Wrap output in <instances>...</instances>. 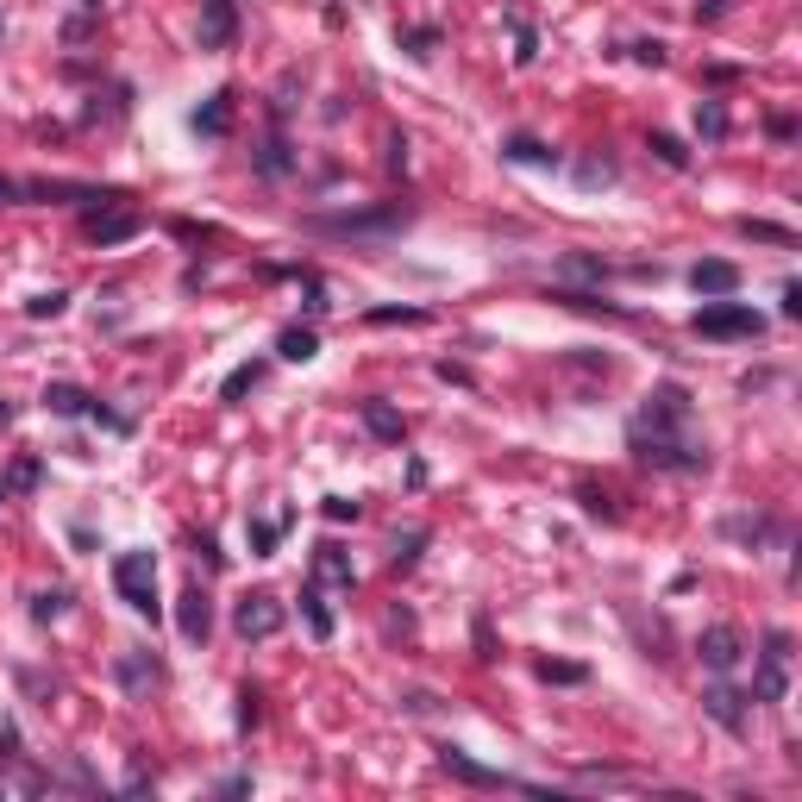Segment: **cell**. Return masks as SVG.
Segmentation results:
<instances>
[{"mask_svg":"<svg viewBox=\"0 0 802 802\" xmlns=\"http://www.w3.org/2000/svg\"><path fill=\"white\" fill-rule=\"evenodd\" d=\"M401 44H408V57H433L439 26H414V32H401Z\"/></svg>","mask_w":802,"mask_h":802,"instance_id":"4316f807","label":"cell"},{"mask_svg":"<svg viewBox=\"0 0 802 802\" xmlns=\"http://www.w3.org/2000/svg\"><path fill=\"white\" fill-rule=\"evenodd\" d=\"M120 677H126V690H145V683H163V665L145 652H126L120 658Z\"/></svg>","mask_w":802,"mask_h":802,"instance_id":"d6986e66","label":"cell"},{"mask_svg":"<svg viewBox=\"0 0 802 802\" xmlns=\"http://www.w3.org/2000/svg\"><path fill=\"white\" fill-rule=\"evenodd\" d=\"M439 771L458 777V784H470V790H539V784H527V777H508V771H495V765H477L464 746H439Z\"/></svg>","mask_w":802,"mask_h":802,"instance_id":"277c9868","label":"cell"},{"mask_svg":"<svg viewBox=\"0 0 802 802\" xmlns=\"http://www.w3.org/2000/svg\"><path fill=\"white\" fill-rule=\"evenodd\" d=\"M690 289L709 295V301H715V295H734V289H740V270L727 264V257H702V264L690 270Z\"/></svg>","mask_w":802,"mask_h":802,"instance_id":"7c38bea8","label":"cell"},{"mask_svg":"<svg viewBox=\"0 0 802 802\" xmlns=\"http://www.w3.org/2000/svg\"><path fill=\"white\" fill-rule=\"evenodd\" d=\"M7 495H13V489H7V483H0V508H7Z\"/></svg>","mask_w":802,"mask_h":802,"instance_id":"7bdbcfd3","label":"cell"},{"mask_svg":"<svg viewBox=\"0 0 802 802\" xmlns=\"http://www.w3.org/2000/svg\"><path fill=\"white\" fill-rule=\"evenodd\" d=\"M7 420H13V408H7V401H0V427H7Z\"/></svg>","mask_w":802,"mask_h":802,"instance_id":"b9f144b4","label":"cell"},{"mask_svg":"<svg viewBox=\"0 0 802 802\" xmlns=\"http://www.w3.org/2000/svg\"><path fill=\"white\" fill-rule=\"evenodd\" d=\"M113 589L126 596V608H138V615L157 621V558L151 552H120V564H113Z\"/></svg>","mask_w":802,"mask_h":802,"instance_id":"3957f363","label":"cell"},{"mask_svg":"<svg viewBox=\"0 0 802 802\" xmlns=\"http://www.w3.org/2000/svg\"><path fill=\"white\" fill-rule=\"evenodd\" d=\"M301 615H308V633H314V640H333V608H326L320 589H301Z\"/></svg>","mask_w":802,"mask_h":802,"instance_id":"ffe728a7","label":"cell"},{"mask_svg":"<svg viewBox=\"0 0 802 802\" xmlns=\"http://www.w3.org/2000/svg\"><path fill=\"white\" fill-rule=\"evenodd\" d=\"M314 577H320V583H339V589H351V583H358V571H351V558L333 546V539H326V546L314 552Z\"/></svg>","mask_w":802,"mask_h":802,"instance_id":"5bb4252c","label":"cell"},{"mask_svg":"<svg viewBox=\"0 0 802 802\" xmlns=\"http://www.w3.org/2000/svg\"><path fill=\"white\" fill-rule=\"evenodd\" d=\"M358 502H351V495H326V521H358Z\"/></svg>","mask_w":802,"mask_h":802,"instance_id":"d590c367","label":"cell"},{"mask_svg":"<svg viewBox=\"0 0 802 802\" xmlns=\"http://www.w3.org/2000/svg\"><path fill=\"white\" fill-rule=\"evenodd\" d=\"M633 57L658 69V63H665V44H658V38H640V44H633Z\"/></svg>","mask_w":802,"mask_h":802,"instance_id":"f35d334b","label":"cell"},{"mask_svg":"<svg viewBox=\"0 0 802 802\" xmlns=\"http://www.w3.org/2000/svg\"><path fill=\"white\" fill-rule=\"evenodd\" d=\"M257 383H264V364H239V370L226 376V389H220V395H226V401H239V395H251Z\"/></svg>","mask_w":802,"mask_h":802,"instance_id":"cb8c5ba5","label":"cell"},{"mask_svg":"<svg viewBox=\"0 0 802 802\" xmlns=\"http://www.w3.org/2000/svg\"><path fill=\"white\" fill-rule=\"evenodd\" d=\"M627 445H633V458L652 464V470H683V477L709 470V445L690 439V389H677V383L646 395V408L633 414V427H627Z\"/></svg>","mask_w":802,"mask_h":802,"instance_id":"6da1fadb","label":"cell"},{"mask_svg":"<svg viewBox=\"0 0 802 802\" xmlns=\"http://www.w3.org/2000/svg\"><path fill=\"white\" fill-rule=\"evenodd\" d=\"M539 677H546V683H583V665H558V658H546Z\"/></svg>","mask_w":802,"mask_h":802,"instance_id":"836d02e7","label":"cell"},{"mask_svg":"<svg viewBox=\"0 0 802 802\" xmlns=\"http://www.w3.org/2000/svg\"><path fill=\"white\" fill-rule=\"evenodd\" d=\"M740 702H746L740 690H727V683H715V690L702 696V709H709V715L727 727V734H746V709H740Z\"/></svg>","mask_w":802,"mask_h":802,"instance_id":"4fadbf2b","label":"cell"},{"mask_svg":"<svg viewBox=\"0 0 802 802\" xmlns=\"http://www.w3.org/2000/svg\"><path fill=\"white\" fill-rule=\"evenodd\" d=\"M740 232H746V239H765V245H796V232L771 226V220H740Z\"/></svg>","mask_w":802,"mask_h":802,"instance_id":"484cf974","label":"cell"},{"mask_svg":"<svg viewBox=\"0 0 802 802\" xmlns=\"http://www.w3.org/2000/svg\"><path fill=\"white\" fill-rule=\"evenodd\" d=\"M577 502L589 508V514H602V521H621V508H615V495H602V489H583Z\"/></svg>","mask_w":802,"mask_h":802,"instance_id":"4dcf8cb0","label":"cell"},{"mask_svg":"<svg viewBox=\"0 0 802 802\" xmlns=\"http://www.w3.org/2000/svg\"><path fill=\"white\" fill-rule=\"evenodd\" d=\"M690 333H696V339H759V333H765V320L752 314L746 301H727V295H715L709 308H696Z\"/></svg>","mask_w":802,"mask_h":802,"instance_id":"7a4b0ae2","label":"cell"},{"mask_svg":"<svg viewBox=\"0 0 802 802\" xmlns=\"http://www.w3.org/2000/svg\"><path fill=\"white\" fill-rule=\"evenodd\" d=\"M652 157L665 163V170H690V151H683L671 132H652Z\"/></svg>","mask_w":802,"mask_h":802,"instance_id":"603a6c76","label":"cell"},{"mask_svg":"<svg viewBox=\"0 0 802 802\" xmlns=\"http://www.w3.org/2000/svg\"><path fill=\"white\" fill-rule=\"evenodd\" d=\"M88 389H76V383H51V389H44V408H51V414H88Z\"/></svg>","mask_w":802,"mask_h":802,"instance_id":"ac0fdd59","label":"cell"},{"mask_svg":"<svg viewBox=\"0 0 802 802\" xmlns=\"http://www.w3.org/2000/svg\"><path fill=\"white\" fill-rule=\"evenodd\" d=\"M314 232H351V239H370V232H395V226H408V207L389 201V207H376V214H320L308 220Z\"/></svg>","mask_w":802,"mask_h":802,"instance_id":"52a82bcc","label":"cell"},{"mask_svg":"<svg viewBox=\"0 0 802 802\" xmlns=\"http://www.w3.org/2000/svg\"><path fill=\"white\" fill-rule=\"evenodd\" d=\"M195 132H207V138H226V132H232V94H226V88L195 113Z\"/></svg>","mask_w":802,"mask_h":802,"instance_id":"2e32d148","label":"cell"},{"mask_svg":"<svg viewBox=\"0 0 802 802\" xmlns=\"http://www.w3.org/2000/svg\"><path fill=\"white\" fill-rule=\"evenodd\" d=\"M502 157H514V163H539V170H546V163H558V151H552V145H539V138H508Z\"/></svg>","mask_w":802,"mask_h":802,"instance_id":"44dd1931","label":"cell"},{"mask_svg":"<svg viewBox=\"0 0 802 802\" xmlns=\"http://www.w3.org/2000/svg\"><path fill=\"white\" fill-rule=\"evenodd\" d=\"M364 427H370L376 439H389V445H401V433H408V427H401V414L389 408V401H364Z\"/></svg>","mask_w":802,"mask_h":802,"instance_id":"e0dca14e","label":"cell"},{"mask_svg":"<svg viewBox=\"0 0 802 802\" xmlns=\"http://www.w3.org/2000/svg\"><path fill=\"white\" fill-rule=\"evenodd\" d=\"M696 652H702V665H709L715 677H727V671L746 658V640H740V627H709V633L696 640Z\"/></svg>","mask_w":802,"mask_h":802,"instance_id":"9c48e42d","label":"cell"},{"mask_svg":"<svg viewBox=\"0 0 802 802\" xmlns=\"http://www.w3.org/2000/svg\"><path fill=\"white\" fill-rule=\"evenodd\" d=\"M420 320H427L420 308H376L370 314V326H420Z\"/></svg>","mask_w":802,"mask_h":802,"instance_id":"f546056e","label":"cell"},{"mask_svg":"<svg viewBox=\"0 0 802 802\" xmlns=\"http://www.w3.org/2000/svg\"><path fill=\"white\" fill-rule=\"evenodd\" d=\"M7 201H19V182H13V176H0V207H7Z\"/></svg>","mask_w":802,"mask_h":802,"instance_id":"60d3db41","label":"cell"},{"mask_svg":"<svg viewBox=\"0 0 802 802\" xmlns=\"http://www.w3.org/2000/svg\"><path fill=\"white\" fill-rule=\"evenodd\" d=\"M784 690H790V633L771 627L765 646H759V677H752V696H759V702H784Z\"/></svg>","mask_w":802,"mask_h":802,"instance_id":"5b68a950","label":"cell"},{"mask_svg":"<svg viewBox=\"0 0 802 802\" xmlns=\"http://www.w3.org/2000/svg\"><path fill=\"white\" fill-rule=\"evenodd\" d=\"M138 226H145L138 207H107V214H88V239L94 245H126Z\"/></svg>","mask_w":802,"mask_h":802,"instance_id":"30bf717a","label":"cell"},{"mask_svg":"<svg viewBox=\"0 0 802 802\" xmlns=\"http://www.w3.org/2000/svg\"><path fill=\"white\" fill-rule=\"evenodd\" d=\"M245 539H251V558H270L282 539V521H245Z\"/></svg>","mask_w":802,"mask_h":802,"instance_id":"7402d4cb","label":"cell"},{"mask_svg":"<svg viewBox=\"0 0 802 802\" xmlns=\"http://www.w3.org/2000/svg\"><path fill=\"white\" fill-rule=\"evenodd\" d=\"M32 483H38V458H19L13 477H7V489H32Z\"/></svg>","mask_w":802,"mask_h":802,"instance_id":"8d00e7d4","label":"cell"},{"mask_svg":"<svg viewBox=\"0 0 802 802\" xmlns=\"http://www.w3.org/2000/svg\"><path fill=\"white\" fill-rule=\"evenodd\" d=\"M314 351H320L314 326H282V333H276V358H289V364H308Z\"/></svg>","mask_w":802,"mask_h":802,"instance_id":"9a60e30c","label":"cell"},{"mask_svg":"<svg viewBox=\"0 0 802 802\" xmlns=\"http://www.w3.org/2000/svg\"><path fill=\"white\" fill-rule=\"evenodd\" d=\"M257 702H264L257 690H239V734H251V727L264 721V709H257Z\"/></svg>","mask_w":802,"mask_h":802,"instance_id":"d6a6232c","label":"cell"},{"mask_svg":"<svg viewBox=\"0 0 802 802\" xmlns=\"http://www.w3.org/2000/svg\"><path fill=\"white\" fill-rule=\"evenodd\" d=\"M176 627L188 646H201L207 633H214V602H207V589H188V596L176 602Z\"/></svg>","mask_w":802,"mask_h":802,"instance_id":"8fae6325","label":"cell"},{"mask_svg":"<svg viewBox=\"0 0 802 802\" xmlns=\"http://www.w3.org/2000/svg\"><path fill=\"white\" fill-rule=\"evenodd\" d=\"M420 546H427V527H414L408 539H395V571H408V564L420 558Z\"/></svg>","mask_w":802,"mask_h":802,"instance_id":"83f0119b","label":"cell"},{"mask_svg":"<svg viewBox=\"0 0 802 802\" xmlns=\"http://www.w3.org/2000/svg\"><path fill=\"white\" fill-rule=\"evenodd\" d=\"M696 132H702V138H727V113H721V101H702V107H696Z\"/></svg>","mask_w":802,"mask_h":802,"instance_id":"d4e9b609","label":"cell"},{"mask_svg":"<svg viewBox=\"0 0 802 802\" xmlns=\"http://www.w3.org/2000/svg\"><path fill=\"white\" fill-rule=\"evenodd\" d=\"M257 170H264V176H282V170H289V145H282V138H270L264 157H257Z\"/></svg>","mask_w":802,"mask_h":802,"instance_id":"f1b7e54d","label":"cell"},{"mask_svg":"<svg viewBox=\"0 0 802 802\" xmlns=\"http://www.w3.org/2000/svg\"><path fill=\"white\" fill-rule=\"evenodd\" d=\"M533 57H539V51H533V32L514 19V63H533Z\"/></svg>","mask_w":802,"mask_h":802,"instance_id":"74e56055","label":"cell"},{"mask_svg":"<svg viewBox=\"0 0 802 802\" xmlns=\"http://www.w3.org/2000/svg\"><path fill=\"white\" fill-rule=\"evenodd\" d=\"M784 314H790V320L802 314V282H784Z\"/></svg>","mask_w":802,"mask_h":802,"instance_id":"ab89813d","label":"cell"},{"mask_svg":"<svg viewBox=\"0 0 802 802\" xmlns=\"http://www.w3.org/2000/svg\"><path fill=\"white\" fill-rule=\"evenodd\" d=\"M239 38V0H201V51H226Z\"/></svg>","mask_w":802,"mask_h":802,"instance_id":"ba28073f","label":"cell"},{"mask_svg":"<svg viewBox=\"0 0 802 802\" xmlns=\"http://www.w3.org/2000/svg\"><path fill=\"white\" fill-rule=\"evenodd\" d=\"M282 602L270 596V589H257V596H245L239 608H232V627H239V640H276L282 633Z\"/></svg>","mask_w":802,"mask_h":802,"instance_id":"8992f818","label":"cell"},{"mask_svg":"<svg viewBox=\"0 0 802 802\" xmlns=\"http://www.w3.org/2000/svg\"><path fill=\"white\" fill-rule=\"evenodd\" d=\"M63 602H69L63 589H51V596H38V602H32V621H57V615H63Z\"/></svg>","mask_w":802,"mask_h":802,"instance_id":"e575fe53","label":"cell"},{"mask_svg":"<svg viewBox=\"0 0 802 802\" xmlns=\"http://www.w3.org/2000/svg\"><path fill=\"white\" fill-rule=\"evenodd\" d=\"M63 301H69V295H57V289H51V295H32V301H26V314H32V320H57V314H63Z\"/></svg>","mask_w":802,"mask_h":802,"instance_id":"1f68e13d","label":"cell"}]
</instances>
